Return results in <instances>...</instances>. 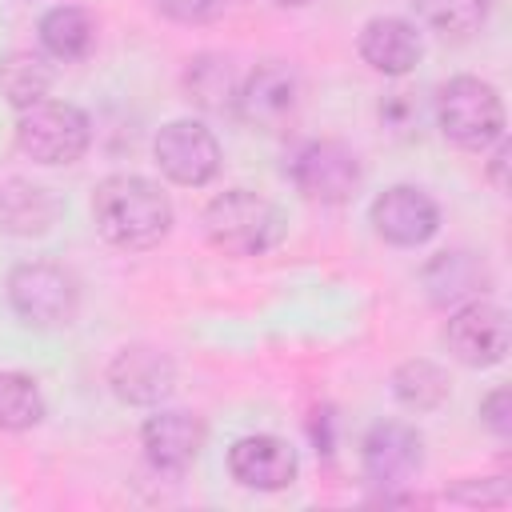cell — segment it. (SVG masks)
Instances as JSON below:
<instances>
[{
	"instance_id": "obj_1",
	"label": "cell",
	"mask_w": 512,
	"mask_h": 512,
	"mask_svg": "<svg viewBox=\"0 0 512 512\" xmlns=\"http://www.w3.org/2000/svg\"><path fill=\"white\" fill-rule=\"evenodd\" d=\"M92 220L108 244L128 248V252H144L168 236L172 204L160 192V184L132 176V172H120V176H108L96 184Z\"/></svg>"
},
{
	"instance_id": "obj_2",
	"label": "cell",
	"mask_w": 512,
	"mask_h": 512,
	"mask_svg": "<svg viewBox=\"0 0 512 512\" xmlns=\"http://www.w3.org/2000/svg\"><path fill=\"white\" fill-rule=\"evenodd\" d=\"M204 236L228 256H260L284 240V212L248 188H228L204 208Z\"/></svg>"
},
{
	"instance_id": "obj_3",
	"label": "cell",
	"mask_w": 512,
	"mask_h": 512,
	"mask_svg": "<svg viewBox=\"0 0 512 512\" xmlns=\"http://www.w3.org/2000/svg\"><path fill=\"white\" fill-rule=\"evenodd\" d=\"M436 120L452 144L484 152L504 136V100L480 76H452L436 92Z\"/></svg>"
},
{
	"instance_id": "obj_4",
	"label": "cell",
	"mask_w": 512,
	"mask_h": 512,
	"mask_svg": "<svg viewBox=\"0 0 512 512\" xmlns=\"http://www.w3.org/2000/svg\"><path fill=\"white\" fill-rule=\"evenodd\" d=\"M16 144L36 164H72L92 144V124L76 104L36 100L16 116Z\"/></svg>"
},
{
	"instance_id": "obj_5",
	"label": "cell",
	"mask_w": 512,
	"mask_h": 512,
	"mask_svg": "<svg viewBox=\"0 0 512 512\" xmlns=\"http://www.w3.org/2000/svg\"><path fill=\"white\" fill-rule=\"evenodd\" d=\"M8 300L24 324L60 328V324H72L76 304H80V288L64 268L32 260V264H16L8 272Z\"/></svg>"
},
{
	"instance_id": "obj_6",
	"label": "cell",
	"mask_w": 512,
	"mask_h": 512,
	"mask_svg": "<svg viewBox=\"0 0 512 512\" xmlns=\"http://www.w3.org/2000/svg\"><path fill=\"white\" fill-rule=\"evenodd\" d=\"M448 352L468 368H492L508 356V312L484 296L456 304L444 324Z\"/></svg>"
},
{
	"instance_id": "obj_7",
	"label": "cell",
	"mask_w": 512,
	"mask_h": 512,
	"mask_svg": "<svg viewBox=\"0 0 512 512\" xmlns=\"http://www.w3.org/2000/svg\"><path fill=\"white\" fill-rule=\"evenodd\" d=\"M292 184L316 204H344L360 188V160L340 140H308L292 156Z\"/></svg>"
},
{
	"instance_id": "obj_8",
	"label": "cell",
	"mask_w": 512,
	"mask_h": 512,
	"mask_svg": "<svg viewBox=\"0 0 512 512\" xmlns=\"http://www.w3.org/2000/svg\"><path fill=\"white\" fill-rule=\"evenodd\" d=\"M152 156L172 184L200 188L220 172V144L200 120H172L156 132Z\"/></svg>"
},
{
	"instance_id": "obj_9",
	"label": "cell",
	"mask_w": 512,
	"mask_h": 512,
	"mask_svg": "<svg viewBox=\"0 0 512 512\" xmlns=\"http://www.w3.org/2000/svg\"><path fill=\"white\" fill-rule=\"evenodd\" d=\"M372 228L380 240L396 244V248H416L424 240L436 236L440 228V208L436 200L424 192V188H412V184H396V188H384L372 208Z\"/></svg>"
},
{
	"instance_id": "obj_10",
	"label": "cell",
	"mask_w": 512,
	"mask_h": 512,
	"mask_svg": "<svg viewBox=\"0 0 512 512\" xmlns=\"http://www.w3.org/2000/svg\"><path fill=\"white\" fill-rule=\"evenodd\" d=\"M296 104H300V80H296V72H292L288 64H280V60L256 64V68L244 76V84L236 88V108H240V116H244L248 124H256V128H268V132L284 128V124L296 116Z\"/></svg>"
},
{
	"instance_id": "obj_11",
	"label": "cell",
	"mask_w": 512,
	"mask_h": 512,
	"mask_svg": "<svg viewBox=\"0 0 512 512\" xmlns=\"http://www.w3.org/2000/svg\"><path fill=\"white\" fill-rule=\"evenodd\" d=\"M108 384L124 404L152 408V404L168 400V392L176 388V364L168 360V352H160L152 344H128L112 356Z\"/></svg>"
},
{
	"instance_id": "obj_12",
	"label": "cell",
	"mask_w": 512,
	"mask_h": 512,
	"mask_svg": "<svg viewBox=\"0 0 512 512\" xmlns=\"http://www.w3.org/2000/svg\"><path fill=\"white\" fill-rule=\"evenodd\" d=\"M420 436L416 428L400 424V420H384L376 428H368L364 444H360V464H364V476L380 488H396V484H408L416 472H420Z\"/></svg>"
},
{
	"instance_id": "obj_13",
	"label": "cell",
	"mask_w": 512,
	"mask_h": 512,
	"mask_svg": "<svg viewBox=\"0 0 512 512\" xmlns=\"http://www.w3.org/2000/svg\"><path fill=\"white\" fill-rule=\"evenodd\" d=\"M140 444H144V456L156 472H168V476H180L204 448V424L200 416L192 412H180V408H160L156 416L144 420L140 428Z\"/></svg>"
},
{
	"instance_id": "obj_14",
	"label": "cell",
	"mask_w": 512,
	"mask_h": 512,
	"mask_svg": "<svg viewBox=\"0 0 512 512\" xmlns=\"http://www.w3.org/2000/svg\"><path fill=\"white\" fill-rule=\"evenodd\" d=\"M228 472L236 484L256 492H280L296 480V452L280 436H240L228 448Z\"/></svg>"
},
{
	"instance_id": "obj_15",
	"label": "cell",
	"mask_w": 512,
	"mask_h": 512,
	"mask_svg": "<svg viewBox=\"0 0 512 512\" xmlns=\"http://www.w3.org/2000/svg\"><path fill=\"white\" fill-rule=\"evenodd\" d=\"M356 48H360V60L372 72H384V76H408L420 64V52H424L416 24H408L400 16H372L360 28Z\"/></svg>"
},
{
	"instance_id": "obj_16",
	"label": "cell",
	"mask_w": 512,
	"mask_h": 512,
	"mask_svg": "<svg viewBox=\"0 0 512 512\" xmlns=\"http://www.w3.org/2000/svg\"><path fill=\"white\" fill-rule=\"evenodd\" d=\"M424 288H428V300L440 304V308H456L464 300H476L484 296V284H488V268L472 256V252H440L424 264L420 272Z\"/></svg>"
},
{
	"instance_id": "obj_17",
	"label": "cell",
	"mask_w": 512,
	"mask_h": 512,
	"mask_svg": "<svg viewBox=\"0 0 512 512\" xmlns=\"http://www.w3.org/2000/svg\"><path fill=\"white\" fill-rule=\"evenodd\" d=\"M60 204L48 188L32 184V180H8L0 188V224L16 236H40L52 228Z\"/></svg>"
},
{
	"instance_id": "obj_18",
	"label": "cell",
	"mask_w": 512,
	"mask_h": 512,
	"mask_svg": "<svg viewBox=\"0 0 512 512\" xmlns=\"http://www.w3.org/2000/svg\"><path fill=\"white\" fill-rule=\"evenodd\" d=\"M40 44L56 60H84L96 48V16L76 4H56L40 16Z\"/></svg>"
},
{
	"instance_id": "obj_19",
	"label": "cell",
	"mask_w": 512,
	"mask_h": 512,
	"mask_svg": "<svg viewBox=\"0 0 512 512\" xmlns=\"http://www.w3.org/2000/svg\"><path fill=\"white\" fill-rule=\"evenodd\" d=\"M52 88V68L36 52H8L0 56V96L12 108H28L44 100Z\"/></svg>"
},
{
	"instance_id": "obj_20",
	"label": "cell",
	"mask_w": 512,
	"mask_h": 512,
	"mask_svg": "<svg viewBox=\"0 0 512 512\" xmlns=\"http://www.w3.org/2000/svg\"><path fill=\"white\" fill-rule=\"evenodd\" d=\"M392 392L412 412H432L448 400V376L432 360H404L392 372Z\"/></svg>"
},
{
	"instance_id": "obj_21",
	"label": "cell",
	"mask_w": 512,
	"mask_h": 512,
	"mask_svg": "<svg viewBox=\"0 0 512 512\" xmlns=\"http://www.w3.org/2000/svg\"><path fill=\"white\" fill-rule=\"evenodd\" d=\"M184 88H188V96H192L200 108L224 112V108L236 104V88H240V84H236L228 60H220V56H196V60L188 64V72H184Z\"/></svg>"
},
{
	"instance_id": "obj_22",
	"label": "cell",
	"mask_w": 512,
	"mask_h": 512,
	"mask_svg": "<svg viewBox=\"0 0 512 512\" xmlns=\"http://www.w3.org/2000/svg\"><path fill=\"white\" fill-rule=\"evenodd\" d=\"M40 420H44V396L36 380L24 372H0V428L28 432Z\"/></svg>"
},
{
	"instance_id": "obj_23",
	"label": "cell",
	"mask_w": 512,
	"mask_h": 512,
	"mask_svg": "<svg viewBox=\"0 0 512 512\" xmlns=\"http://www.w3.org/2000/svg\"><path fill=\"white\" fill-rule=\"evenodd\" d=\"M416 16L440 36H468L484 24L488 0H412Z\"/></svg>"
},
{
	"instance_id": "obj_24",
	"label": "cell",
	"mask_w": 512,
	"mask_h": 512,
	"mask_svg": "<svg viewBox=\"0 0 512 512\" xmlns=\"http://www.w3.org/2000/svg\"><path fill=\"white\" fill-rule=\"evenodd\" d=\"M448 496L460 500V504H504V500H508V480H504V476L460 480L456 488H448Z\"/></svg>"
},
{
	"instance_id": "obj_25",
	"label": "cell",
	"mask_w": 512,
	"mask_h": 512,
	"mask_svg": "<svg viewBox=\"0 0 512 512\" xmlns=\"http://www.w3.org/2000/svg\"><path fill=\"white\" fill-rule=\"evenodd\" d=\"M480 420H484L500 440H508V436H512V392H508V388H492V392L480 400Z\"/></svg>"
},
{
	"instance_id": "obj_26",
	"label": "cell",
	"mask_w": 512,
	"mask_h": 512,
	"mask_svg": "<svg viewBox=\"0 0 512 512\" xmlns=\"http://www.w3.org/2000/svg\"><path fill=\"white\" fill-rule=\"evenodd\" d=\"M152 4L176 24H204L224 8V0H152Z\"/></svg>"
},
{
	"instance_id": "obj_27",
	"label": "cell",
	"mask_w": 512,
	"mask_h": 512,
	"mask_svg": "<svg viewBox=\"0 0 512 512\" xmlns=\"http://www.w3.org/2000/svg\"><path fill=\"white\" fill-rule=\"evenodd\" d=\"M508 156H512V148H508V140L500 136L496 140V152H492V160H488V176H492V184L504 192L508 188V176H504V168H508Z\"/></svg>"
},
{
	"instance_id": "obj_28",
	"label": "cell",
	"mask_w": 512,
	"mask_h": 512,
	"mask_svg": "<svg viewBox=\"0 0 512 512\" xmlns=\"http://www.w3.org/2000/svg\"><path fill=\"white\" fill-rule=\"evenodd\" d=\"M276 4H288V8H300V4H312V0H276Z\"/></svg>"
}]
</instances>
